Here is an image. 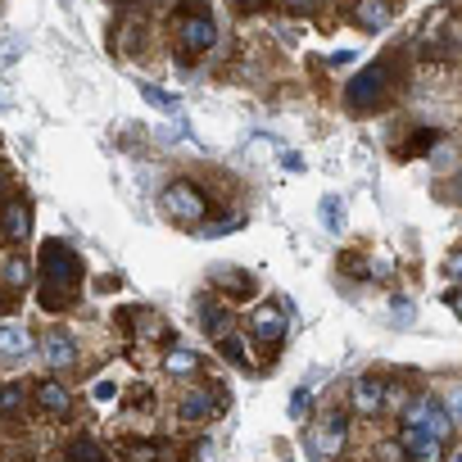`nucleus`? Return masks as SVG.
<instances>
[{
  "label": "nucleus",
  "instance_id": "a211bd4d",
  "mask_svg": "<svg viewBox=\"0 0 462 462\" xmlns=\"http://www.w3.org/2000/svg\"><path fill=\"white\" fill-rule=\"evenodd\" d=\"M0 349H5V363H10V358H23L32 349V340H28V331L19 322H5V331H0Z\"/></svg>",
  "mask_w": 462,
  "mask_h": 462
},
{
  "label": "nucleus",
  "instance_id": "4be33fe9",
  "mask_svg": "<svg viewBox=\"0 0 462 462\" xmlns=\"http://www.w3.org/2000/svg\"><path fill=\"white\" fill-rule=\"evenodd\" d=\"M340 222H345V208H340V199H331V195H327V199H322V226H327V231H336Z\"/></svg>",
  "mask_w": 462,
  "mask_h": 462
},
{
  "label": "nucleus",
  "instance_id": "7c9ffc66",
  "mask_svg": "<svg viewBox=\"0 0 462 462\" xmlns=\"http://www.w3.org/2000/svg\"><path fill=\"white\" fill-rule=\"evenodd\" d=\"M448 304H453V313H457V318H462V291H457V295H453V300H448Z\"/></svg>",
  "mask_w": 462,
  "mask_h": 462
},
{
  "label": "nucleus",
  "instance_id": "1a4fd4ad",
  "mask_svg": "<svg viewBox=\"0 0 462 462\" xmlns=\"http://www.w3.org/2000/svg\"><path fill=\"white\" fill-rule=\"evenodd\" d=\"M349 408L363 412V417L381 412V408H385V381H376V376H354V385H349Z\"/></svg>",
  "mask_w": 462,
  "mask_h": 462
},
{
  "label": "nucleus",
  "instance_id": "bb28decb",
  "mask_svg": "<svg viewBox=\"0 0 462 462\" xmlns=\"http://www.w3.org/2000/svg\"><path fill=\"white\" fill-rule=\"evenodd\" d=\"M444 277H448V282H462V250H453V254H448V263H444Z\"/></svg>",
  "mask_w": 462,
  "mask_h": 462
},
{
  "label": "nucleus",
  "instance_id": "c756f323",
  "mask_svg": "<svg viewBox=\"0 0 462 462\" xmlns=\"http://www.w3.org/2000/svg\"><path fill=\"white\" fill-rule=\"evenodd\" d=\"M394 318H399V322H412V304L399 300V304H394Z\"/></svg>",
  "mask_w": 462,
  "mask_h": 462
},
{
  "label": "nucleus",
  "instance_id": "20e7f679",
  "mask_svg": "<svg viewBox=\"0 0 462 462\" xmlns=\"http://www.w3.org/2000/svg\"><path fill=\"white\" fill-rule=\"evenodd\" d=\"M403 426H421L435 439H448L457 421H453V412H448L444 399H412V403H403Z\"/></svg>",
  "mask_w": 462,
  "mask_h": 462
},
{
  "label": "nucleus",
  "instance_id": "6ab92c4d",
  "mask_svg": "<svg viewBox=\"0 0 462 462\" xmlns=\"http://www.w3.org/2000/svg\"><path fill=\"white\" fill-rule=\"evenodd\" d=\"M69 462H109V457H105V448H100L91 435H78V439L69 444Z\"/></svg>",
  "mask_w": 462,
  "mask_h": 462
},
{
  "label": "nucleus",
  "instance_id": "f257e3e1",
  "mask_svg": "<svg viewBox=\"0 0 462 462\" xmlns=\"http://www.w3.org/2000/svg\"><path fill=\"white\" fill-rule=\"evenodd\" d=\"M82 286V263L64 241H46L42 245V309L46 313H64L78 300Z\"/></svg>",
  "mask_w": 462,
  "mask_h": 462
},
{
  "label": "nucleus",
  "instance_id": "b1692460",
  "mask_svg": "<svg viewBox=\"0 0 462 462\" xmlns=\"http://www.w3.org/2000/svg\"><path fill=\"white\" fill-rule=\"evenodd\" d=\"M141 96H145L150 105H159V109H172V105H177V96H168V91H159V87H150V82L141 87Z\"/></svg>",
  "mask_w": 462,
  "mask_h": 462
},
{
  "label": "nucleus",
  "instance_id": "aec40b11",
  "mask_svg": "<svg viewBox=\"0 0 462 462\" xmlns=\"http://www.w3.org/2000/svg\"><path fill=\"white\" fill-rule=\"evenodd\" d=\"M213 282L226 286V291H236V295H250V291H254L250 273H236V268H213Z\"/></svg>",
  "mask_w": 462,
  "mask_h": 462
},
{
  "label": "nucleus",
  "instance_id": "423d86ee",
  "mask_svg": "<svg viewBox=\"0 0 462 462\" xmlns=\"http://www.w3.org/2000/svg\"><path fill=\"white\" fill-rule=\"evenodd\" d=\"M250 331H254V340L268 345V354H273V349L286 340V309H282V304H259L254 318H250Z\"/></svg>",
  "mask_w": 462,
  "mask_h": 462
},
{
  "label": "nucleus",
  "instance_id": "a878e982",
  "mask_svg": "<svg viewBox=\"0 0 462 462\" xmlns=\"http://www.w3.org/2000/svg\"><path fill=\"white\" fill-rule=\"evenodd\" d=\"M0 408L19 412V408H23V385H5V394H0Z\"/></svg>",
  "mask_w": 462,
  "mask_h": 462
},
{
  "label": "nucleus",
  "instance_id": "412c9836",
  "mask_svg": "<svg viewBox=\"0 0 462 462\" xmlns=\"http://www.w3.org/2000/svg\"><path fill=\"white\" fill-rule=\"evenodd\" d=\"M217 345H222V354H226L231 363H241V367H250V354H245V345H241V336H236V331H231L226 340H217Z\"/></svg>",
  "mask_w": 462,
  "mask_h": 462
},
{
  "label": "nucleus",
  "instance_id": "393cba45",
  "mask_svg": "<svg viewBox=\"0 0 462 462\" xmlns=\"http://www.w3.org/2000/svg\"><path fill=\"white\" fill-rule=\"evenodd\" d=\"M309 403H313V390H309V385L295 390V394H291V417H309Z\"/></svg>",
  "mask_w": 462,
  "mask_h": 462
},
{
  "label": "nucleus",
  "instance_id": "2eb2a0df",
  "mask_svg": "<svg viewBox=\"0 0 462 462\" xmlns=\"http://www.w3.org/2000/svg\"><path fill=\"white\" fill-rule=\"evenodd\" d=\"M28 204L23 199H5V241L10 245H19V241H28Z\"/></svg>",
  "mask_w": 462,
  "mask_h": 462
},
{
  "label": "nucleus",
  "instance_id": "9d476101",
  "mask_svg": "<svg viewBox=\"0 0 462 462\" xmlns=\"http://www.w3.org/2000/svg\"><path fill=\"white\" fill-rule=\"evenodd\" d=\"M42 354H46V367L64 372V367H73V363H78V340H73L69 331H46Z\"/></svg>",
  "mask_w": 462,
  "mask_h": 462
},
{
  "label": "nucleus",
  "instance_id": "39448f33",
  "mask_svg": "<svg viewBox=\"0 0 462 462\" xmlns=\"http://www.w3.org/2000/svg\"><path fill=\"white\" fill-rule=\"evenodd\" d=\"M345 439H349V417H345L340 408H327L322 421L309 430V448H313L318 457H336V453L345 448Z\"/></svg>",
  "mask_w": 462,
  "mask_h": 462
},
{
  "label": "nucleus",
  "instance_id": "f8f14e48",
  "mask_svg": "<svg viewBox=\"0 0 462 462\" xmlns=\"http://www.w3.org/2000/svg\"><path fill=\"white\" fill-rule=\"evenodd\" d=\"M213 412H217V394H208V390H186L181 403H177V417L181 421H204Z\"/></svg>",
  "mask_w": 462,
  "mask_h": 462
},
{
  "label": "nucleus",
  "instance_id": "7ed1b4c3",
  "mask_svg": "<svg viewBox=\"0 0 462 462\" xmlns=\"http://www.w3.org/2000/svg\"><path fill=\"white\" fill-rule=\"evenodd\" d=\"M159 204H163V213L172 217V222H186V226H195V222H204V213H208V199H204V190L195 186V181H168V190L159 195Z\"/></svg>",
  "mask_w": 462,
  "mask_h": 462
},
{
  "label": "nucleus",
  "instance_id": "0eeeda50",
  "mask_svg": "<svg viewBox=\"0 0 462 462\" xmlns=\"http://www.w3.org/2000/svg\"><path fill=\"white\" fill-rule=\"evenodd\" d=\"M399 444H403L408 462H439V457H444V439H435V435L421 430V426H403Z\"/></svg>",
  "mask_w": 462,
  "mask_h": 462
},
{
  "label": "nucleus",
  "instance_id": "c85d7f7f",
  "mask_svg": "<svg viewBox=\"0 0 462 462\" xmlns=\"http://www.w3.org/2000/svg\"><path fill=\"white\" fill-rule=\"evenodd\" d=\"M91 394H96V399H114L118 390H114V381H96V390H91Z\"/></svg>",
  "mask_w": 462,
  "mask_h": 462
},
{
  "label": "nucleus",
  "instance_id": "2f4dec72",
  "mask_svg": "<svg viewBox=\"0 0 462 462\" xmlns=\"http://www.w3.org/2000/svg\"><path fill=\"white\" fill-rule=\"evenodd\" d=\"M457 199H462V177H457Z\"/></svg>",
  "mask_w": 462,
  "mask_h": 462
},
{
  "label": "nucleus",
  "instance_id": "9b49d317",
  "mask_svg": "<svg viewBox=\"0 0 462 462\" xmlns=\"http://www.w3.org/2000/svg\"><path fill=\"white\" fill-rule=\"evenodd\" d=\"M32 399H37V408L51 412V417H69V412H73V394H69V385H60V381H42V385L32 390Z\"/></svg>",
  "mask_w": 462,
  "mask_h": 462
},
{
  "label": "nucleus",
  "instance_id": "cd10ccee",
  "mask_svg": "<svg viewBox=\"0 0 462 462\" xmlns=\"http://www.w3.org/2000/svg\"><path fill=\"white\" fill-rule=\"evenodd\" d=\"M448 412H453V421H462V385L448 390Z\"/></svg>",
  "mask_w": 462,
  "mask_h": 462
},
{
  "label": "nucleus",
  "instance_id": "5701e85b",
  "mask_svg": "<svg viewBox=\"0 0 462 462\" xmlns=\"http://www.w3.org/2000/svg\"><path fill=\"white\" fill-rule=\"evenodd\" d=\"M376 457H381V462H408V453H403V444H399V439H381Z\"/></svg>",
  "mask_w": 462,
  "mask_h": 462
},
{
  "label": "nucleus",
  "instance_id": "4468645a",
  "mask_svg": "<svg viewBox=\"0 0 462 462\" xmlns=\"http://www.w3.org/2000/svg\"><path fill=\"white\" fill-rule=\"evenodd\" d=\"M394 19V5H385V0H363V5H354V23L358 28H385Z\"/></svg>",
  "mask_w": 462,
  "mask_h": 462
},
{
  "label": "nucleus",
  "instance_id": "ddd939ff",
  "mask_svg": "<svg viewBox=\"0 0 462 462\" xmlns=\"http://www.w3.org/2000/svg\"><path fill=\"white\" fill-rule=\"evenodd\" d=\"M28 282H32V263L23 254H5V268H0V286H5V295L28 291Z\"/></svg>",
  "mask_w": 462,
  "mask_h": 462
},
{
  "label": "nucleus",
  "instance_id": "6e6552de",
  "mask_svg": "<svg viewBox=\"0 0 462 462\" xmlns=\"http://www.w3.org/2000/svg\"><path fill=\"white\" fill-rule=\"evenodd\" d=\"M181 46H186L190 55H204L208 46H217V28H213V19H208L204 10L181 19Z\"/></svg>",
  "mask_w": 462,
  "mask_h": 462
},
{
  "label": "nucleus",
  "instance_id": "f3484780",
  "mask_svg": "<svg viewBox=\"0 0 462 462\" xmlns=\"http://www.w3.org/2000/svg\"><path fill=\"white\" fill-rule=\"evenodd\" d=\"M199 322H204V331L217 336V340L231 336V318H226V309H222L217 300H204V304H199Z\"/></svg>",
  "mask_w": 462,
  "mask_h": 462
},
{
  "label": "nucleus",
  "instance_id": "f03ea898",
  "mask_svg": "<svg viewBox=\"0 0 462 462\" xmlns=\"http://www.w3.org/2000/svg\"><path fill=\"white\" fill-rule=\"evenodd\" d=\"M385 96H390V64H372V69H363L345 82V105L354 114H367V109L385 105Z\"/></svg>",
  "mask_w": 462,
  "mask_h": 462
},
{
  "label": "nucleus",
  "instance_id": "dca6fc26",
  "mask_svg": "<svg viewBox=\"0 0 462 462\" xmlns=\"http://www.w3.org/2000/svg\"><path fill=\"white\" fill-rule=\"evenodd\" d=\"M163 372H168V376H177V381H186V376H195V372H199V354H195V349H186V345H177V349H168V354H163Z\"/></svg>",
  "mask_w": 462,
  "mask_h": 462
}]
</instances>
